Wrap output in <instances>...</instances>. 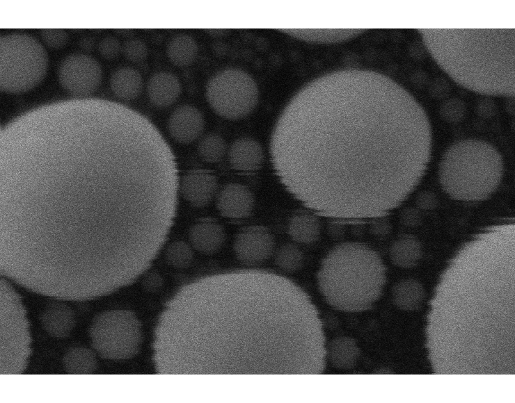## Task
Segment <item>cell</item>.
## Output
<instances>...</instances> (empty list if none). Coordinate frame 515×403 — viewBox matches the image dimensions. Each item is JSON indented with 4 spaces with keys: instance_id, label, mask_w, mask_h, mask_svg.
<instances>
[{
    "instance_id": "cell-1",
    "label": "cell",
    "mask_w": 515,
    "mask_h": 403,
    "mask_svg": "<svg viewBox=\"0 0 515 403\" xmlns=\"http://www.w3.org/2000/svg\"><path fill=\"white\" fill-rule=\"evenodd\" d=\"M431 133L420 104L381 74L343 69L303 88L271 135L285 189L318 215L374 218L402 204L427 167Z\"/></svg>"
},
{
    "instance_id": "cell-2",
    "label": "cell",
    "mask_w": 515,
    "mask_h": 403,
    "mask_svg": "<svg viewBox=\"0 0 515 403\" xmlns=\"http://www.w3.org/2000/svg\"><path fill=\"white\" fill-rule=\"evenodd\" d=\"M171 374H320L322 324L288 279L259 270L208 276L175 295L155 330Z\"/></svg>"
},
{
    "instance_id": "cell-3",
    "label": "cell",
    "mask_w": 515,
    "mask_h": 403,
    "mask_svg": "<svg viewBox=\"0 0 515 403\" xmlns=\"http://www.w3.org/2000/svg\"><path fill=\"white\" fill-rule=\"evenodd\" d=\"M514 242L509 228L486 227L463 247L441 279L429 322V342L438 348L434 354L452 359L454 369L477 363V358L489 363L488 358L491 360L506 346Z\"/></svg>"
},
{
    "instance_id": "cell-4",
    "label": "cell",
    "mask_w": 515,
    "mask_h": 403,
    "mask_svg": "<svg viewBox=\"0 0 515 403\" xmlns=\"http://www.w3.org/2000/svg\"><path fill=\"white\" fill-rule=\"evenodd\" d=\"M421 32L437 63L461 85L486 94H514V31Z\"/></svg>"
},
{
    "instance_id": "cell-5",
    "label": "cell",
    "mask_w": 515,
    "mask_h": 403,
    "mask_svg": "<svg viewBox=\"0 0 515 403\" xmlns=\"http://www.w3.org/2000/svg\"><path fill=\"white\" fill-rule=\"evenodd\" d=\"M319 288L333 308L345 312L369 309L381 295L385 266L378 254L359 242L334 247L317 274Z\"/></svg>"
},
{
    "instance_id": "cell-6",
    "label": "cell",
    "mask_w": 515,
    "mask_h": 403,
    "mask_svg": "<svg viewBox=\"0 0 515 403\" xmlns=\"http://www.w3.org/2000/svg\"><path fill=\"white\" fill-rule=\"evenodd\" d=\"M502 159L490 144L465 140L452 145L442 157L438 176L443 190L452 198L473 202L488 198L499 186Z\"/></svg>"
},
{
    "instance_id": "cell-7",
    "label": "cell",
    "mask_w": 515,
    "mask_h": 403,
    "mask_svg": "<svg viewBox=\"0 0 515 403\" xmlns=\"http://www.w3.org/2000/svg\"><path fill=\"white\" fill-rule=\"evenodd\" d=\"M49 60L33 37L12 33L1 38V90L19 93L37 85L45 77Z\"/></svg>"
},
{
    "instance_id": "cell-8",
    "label": "cell",
    "mask_w": 515,
    "mask_h": 403,
    "mask_svg": "<svg viewBox=\"0 0 515 403\" xmlns=\"http://www.w3.org/2000/svg\"><path fill=\"white\" fill-rule=\"evenodd\" d=\"M90 337L93 349L102 357L110 360L129 359L141 349V324L131 311H107L94 318Z\"/></svg>"
},
{
    "instance_id": "cell-9",
    "label": "cell",
    "mask_w": 515,
    "mask_h": 403,
    "mask_svg": "<svg viewBox=\"0 0 515 403\" xmlns=\"http://www.w3.org/2000/svg\"><path fill=\"white\" fill-rule=\"evenodd\" d=\"M30 354L29 324L19 295L1 283V373L17 374L26 368Z\"/></svg>"
},
{
    "instance_id": "cell-10",
    "label": "cell",
    "mask_w": 515,
    "mask_h": 403,
    "mask_svg": "<svg viewBox=\"0 0 515 403\" xmlns=\"http://www.w3.org/2000/svg\"><path fill=\"white\" fill-rule=\"evenodd\" d=\"M206 97L216 114L235 120L246 117L254 109L258 101V89L246 72L226 69L208 81Z\"/></svg>"
},
{
    "instance_id": "cell-11",
    "label": "cell",
    "mask_w": 515,
    "mask_h": 403,
    "mask_svg": "<svg viewBox=\"0 0 515 403\" xmlns=\"http://www.w3.org/2000/svg\"><path fill=\"white\" fill-rule=\"evenodd\" d=\"M58 77L60 84L67 92L83 97L91 94L99 88L102 69L93 57L84 54H73L61 63Z\"/></svg>"
},
{
    "instance_id": "cell-12",
    "label": "cell",
    "mask_w": 515,
    "mask_h": 403,
    "mask_svg": "<svg viewBox=\"0 0 515 403\" xmlns=\"http://www.w3.org/2000/svg\"><path fill=\"white\" fill-rule=\"evenodd\" d=\"M233 250L237 259L247 265L261 264L271 257L276 250L273 234L266 228L250 227L235 238Z\"/></svg>"
},
{
    "instance_id": "cell-13",
    "label": "cell",
    "mask_w": 515,
    "mask_h": 403,
    "mask_svg": "<svg viewBox=\"0 0 515 403\" xmlns=\"http://www.w3.org/2000/svg\"><path fill=\"white\" fill-rule=\"evenodd\" d=\"M219 190L217 178L208 171L191 170L180 177L179 195L193 206H207L215 200Z\"/></svg>"
},
{
    "instance_id": "cell-14",
    "label": "cell",
    "mask_w": 515,
    "mask_h": 403,
    "mask_svg": "<svg viewBox=\"0 0 515 403\" xmlns=\"http://www.w3.org/2000/svg\"><path fill=\"white\" fill-rule=\"evenodd\" d=\"M215 202L219 213L231 220L249 217L255 206L252 191L239 183H230L219 188Z\"/></svg>"
},
{
    "instance_id": "cell-15",
    "label": "cell",
    "mask_w": 515,
    "mask_h": 403,
    "mask_svg": "<svg viewBox=\"0 0 515 403\" xmlns=\"http://www.w3.org/2000/svg\"><path fill=\"white\" fill-rule=\"evenodd\" d=\"M168 131L171 138L180 144H190L203 133L205 120L200 111L191 105L177 107L170 115Z\"/></svg>"
},
{
    "instance_id": "cell-16",
    "label": "cell",
    "mask_w": 515,
    "mask_h": 403,
    "mask_svg": "<svg viewBox=\"0 0 515 403\" xmlns=\"http://www.w3.org/2000/svg\"><path fill=\"white\" fill-rule=\"evenodd\" d=\"M189 242L200 254L214 255L224 246L226 233L224 227L212 220H202L193 224L188 233Z\"/></svg>"
},
{
    "instance_id": "cell-17",
    "label": "cell",
    "mask_w": 515,
    "mask_h": 403,
    "mask_svg": "<svg viewBox=\"0 0 515 403\" xmlns=\"http://www.w3.org/2000/svg\"><path fill=\"white\" fill-rule=\"evenodd\" d=\"M227 156L232 169L241 172L259 170L264 159L262 146L251 138H241L235 140L228 149Z\"/></svg>"
},
{
    "instance_id": "cell-18",
    "label": "cell",
    "mask_w": 515,
    "mask_h": 403,
    "mask_svg": "<svg viewBox=\"0 0 515 403\" xmlns=\"http://www.w3.org/2000/svg\"><path fill=\"white\" fill-rule=\"evenodd\" d=\"M40 322L49 335L63 338L68 336L74 328V313L64 302H52L46 306L41 313Z\"/></svg>"
},
{
    "instance_id": "cell-19",
    "label": "cell",
    "mask_w": 515,
    "mask_h": 403,
    "mask_svg": "<svg viewBox=\"0 0 515 403\" xmlns=\"http://www.w3.org/2000/svg\"><path fill=\"white\" fill-rule=\"evenodd\" d=\"M179 79L172 73L160 72L153 74L147 85L150 101L156 106L165 108L173 104L181 94Z\"/></svg>"
},
{
    "instance_id": "cell-20",
    "label": "cell",
    "mask_w": 515,
    "mask_h": 403,
    "mask_svg": "<svg viewBox=\"0 0 515 403\" xmlns=\"http://www.w3.org/2000/svg\"><path fill=\"white\" fill-rule=\"evenodd\" d=\"M359 356L360 350L356 341L349 337L335 338L326 347V359L338 370L354 368Z\"/></svg>"
},
{
    "instance_id": "cell-21",
    "label": "cell",
    "mask_w": 515,
    "mask_h": 403,
    "mask_svg": "<svg viewBox=\"0 0 515 403\" xmlns=\"http://www.w3.org/2000/svg\"><path fill=\"white\" fill-rule=\"evenodd\" d=\"M287 231L290 238L296 242L312 244L319 238L322 224L315 214L299 212L290 217Z\"/></svg>"
},
{
    "instance_id": "cell-22",
    "label": "cell",
    "mask_w": 515,
    "mask_h": 403,
    "mask_svg": "<svg viewBox=\"0 0 515 403\" xmlns=\"http://www.w3.org/2000/svg\"><path fill=\"white\" fill-rule=\"evenodd\" d=\"M112 92L123 100H132L141 92L143 81L140 72L132 67H122L113 72L109 80Z\"/></svg>"
},
{
    "instance_id": "cell-23",
    "label": "cell",
    "mask_w": 515,
    "mask_h": 403,
    "mask_svg": "<svg viewBox=\"0 0 515 403\" xmlns=\"http://www.w3.org/2000/svg\"><path fill=\"white\" fill-rule=\"evenodd\" d=\"M420 241L411 235H405L397 239L390 249L391 261L403 268L414 267L422 256Z\"/></svg>"
},
{
    "instance_id": "cell-24",
    "label": "cell",
    "mask_w": 515,
    "mask_h": 403,
    "mask_svg": "<svg viewBox=\"0 0 515 403\" xmlns=\"http://www.w3.org/2000/svg\"><path fill=\"white\" fill-rule=\"evenodd\" d=\"M63 365L69 374L88 375L97 369V360L92 349L84 347H74L65 354Z\"/></svg>"
},
{
    "instance_id": "cell-25",
    "label": "cell",
    "mask_w": 515,
    "mask_h": 403,
    "mask_svg": "<svg viewBox=\"0 0 515 403\" xmlns=\"http://www.w3.org/2000/svg\"><path fill=\"white\" fill-rule=\"evenodd\" d=\"M166 52L170 60L174 65L185 67L195 60L198 54V46L191 36L178 35L169 41Z\"/></svg>"
},
{
    "instance_id": "cell-26",
    "label": "cell",
    "mask_w": 515,
    "mask_h": 403,
    "mask_svg": "<svg viewBox=\"0 0 515 403\" xmlns=\"http://www.w3.org/2000/svg\"><path fill=\"white\" fill-rule=\"evenodd\" d=\"M395 304L400 309L414 310L418 309L424 298L422 286L413 279L402 281L393 290Z\"/></svg>"
},
{
    "instance_id": "cell-27",
    "label": "cell",
    "mask_w": 515,
    "mask_h": 403,
    "mask_svg": "<svg viewBox=\"0 0 515 403\" xmlns=\"http://www.w3.org/2000/svg\"><path fill=\"white\" fill-rule=\"evenodd\" d=\"M194 252L195 250L189 242L176 240L167 245L164 257L166 263L173 268L185 270L192 265Z\"/></svg>"
},
{
    "instance_id": "cell-28",
    "label": "cell",
    "mask_w": 515,
    "mask_h": 403,
    "mask_svg": "<svg viewBox=\"0 0 515 403\" xmlns=\"http://www.w3.org/2000/svg\"><path fill=\"white\" fill-rule=\"evenodd\" d=\"M200 157L208 163H217L228 153L225 140L219 134L209 133L203 136L198 144Z\"/></svg>"
},
{
    "instance_id": "cell-29",
    "label": "cell",
    "mask_w": 515,
    "mask_h": 403,
    "mask_svg": "<svg viewBox=\"0 0 515 403\" xmlns=\"http://www.w3.org/2000/svg\"><path fill=\"white\" fill-rule=\"evenodd\" d=\"M274 262L281 270L293 273L303 265L304 256L301 249L295 244L285 243L275 250Z\"/></svg>"
},
{
    "instance_id": "cell-30",
    "label": "cell",
    "mask_w": 515,
    "mask_h": 403,
    "mask_svg": "<svg viewBox=\"0 0 515 403\" xmlns=\"http://www.w3.org/2000/svg\"><path fill=\"white\" fill-rule=\"evenodd\" d=\"M122 51L125 58L133 63L143 61L148 54L145 42L136 38L127 40L122 46Z\"/></svg>"
},
{
    "instance_id": "cell-31",
    "label": "cell",
    "mask_w": 515,
    "mask_h": 403,
    "mask_svg": "<svg viewBox=\"0 0 515 403\" xmlns=\"http://www.w3.org/2000/svg\"><path fill=\"white\" fill-rule=\"evenodd\" d=\"M41 38L49 47L61 49L69 41V34L63 29L47 28L41 31Z\"/></svg>"
},
{
    "instance_id": "cell-32",
    "label": "cell",
    "mask_w": 515,
    "mask_h": 403,
    "mask_svg": "<svg viewBox=\"0 0 515 403\" xmlns=\"http://www.w3.org/2000/svg\"><path fill=\"white\" fill-rule=\"evenodd\" d=\"M122 51V46L114 36L107 35L103 38L98 44V51L104 59L113 60L118 57Z\"/></svg>"
},
{
    "instance_id": "cell-33",
    "label": "cell",
    "mask_w": 515,
    "mask_h": 403,
    "mask_svg": "<svg viewBox=\"0 0 515 403\" xmlns=\"http://www.w3.org/2000/svg\"><path fill=\"white\" fill-rule=\"evenodd\" d=\"M142 285L145 290L154 293L162 287L163 279L157 272L152 271L145 274Z\"/></svg>"
},
{
    "instance_id": "cell-34",
    "label": "cell",
    "mask_w": 515,
    "mask_h": 403,
    "mask_svg": "<svg viewBox=\"0 0 515 403\" xmlns=\"http://www.w3.org/2000/svg\"><path fill=\"white\" fill-rule=\"evenodd\" d=\"M418 204L422 208L429 209L434 206L436 200L431 194L424 193L418 197Z\"/></svg>"
}]
</instances>
